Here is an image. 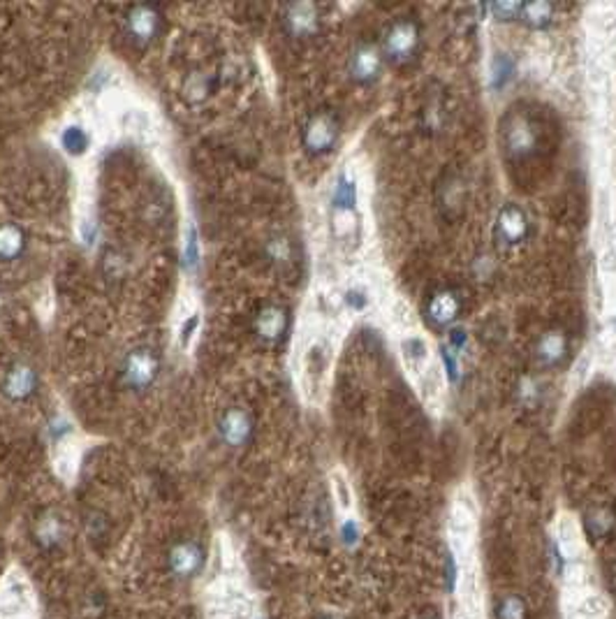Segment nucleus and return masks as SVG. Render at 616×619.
<instances>
[{
  "instance_id": "1",
  "label": "nucleus",
  "mask_w": 616,
  "mask_h": 619,
  "mask_svg": "<svg viewBox=\"0 0 616 619\" xmlns=\"http://www.w3.org/2000/svg\"><path fill=\"white\" fill-rule=\"evenodd\" d=\"M160 376V355L153 348H133L118 367V383L128 392H146Z\"/></svg>"
},
{
  "instance_id": "2",
  "label": "nucleus",
  "mask_w": 616,
  "mask_h": 619,
  "mask_svg": "<svg viewBox=\"0 0 616 619\" xmlns=\"http://www.w3.org/2000/svg\"><path fill=\"white\" fill-rule=\"evenodd\" d=\"M500 142H503V151L510 159H529L538 149V130L526 114L510 111L503 121Z\"/></svg>"
},
{
  "instance_id": "3",
  "label": "nucleus",
  "mask_w": 616,
  "mask_h": 619,
  "mask_svg": "<svg viewBox=\"0 0 616 619\" xmlns=\"http://www.w3.org/2000/svg\"><path fill=\"white\" fill-rule=\"evenodd\" d=\"M338 121L332 111H315L302 130V144L311 156H325L334 151L338 142Z\"/></svg>"
},
{
  "instance_id": "4",
  "label": "nucleus",
  "mask_w": 616,
  "mask_h": 619,
  "mask_svg": "<svg viewBox=\"0 0 616 619\" xmlns=\"http://www.w3.org/2000/svg\"><path fill=\"white\" fill-rule=\"evenodd\" d=\"M163 29V14L156 5H134L126 14V36L133 45L149 47Z\"/></svg>"
},
{
  "instance_id": "5",
  "label": "nucleus",
  "mask_w": 616,
  "mask_h": 619,
  "mask_svg": "<svg viewBox=\"0 0 616 619\" xmlns=\"http://www.w3.org/2000/svg\"><path fill=\"white\" fill-rule=\"evenodd\" d=\"M419 47V29L413 21H396L387 29L383 40L385 59L394 63H408L417 53Z\"/></svg>"
},
{
  "instance_id": "6",
  "label": "nucleus",
  "mask_w": 616,
  "mask_h": 619,
  "mask_svg": "<svg viewBox=\"0 0 616 619\" xmlns=\"http://www.w3.org/2000/svg\"><path fill=\"white\" fill-rule=\"evenodd\" d=\"M253 432H255V420L244 406H230L218 418V436L230 448H244L246 444H250Z\"/></svg>"
},
{
  "instance_id": "7",
  "label": "nucleus",
  "mask_w": 616,
  "mask_h": 619,
  "mask_svg": "<svg viewBox=\"0 0 616 619\" xmlns=\"http://www.w3.org/2000/svg\"><path fill=\"white\" fill-rule=\"evenodd\" d=\"M0 392L10 402H26L37 392V371L33 364L17 360L5 369V374L0 379Z\"/></svg>"
},
{
  "instance_id": "8",
  "label": "nucleus",
  "mask_w": 616,
  "mask_h": 619,
  "mask_svg": "<svg viewBox=\"0 0 616 619\" xmlns=\"http://www.w3.org/2000/svg\"><path fill=\"white\" fill-rule=\"evenodd\" d=\"M290 328V311L280 304H264L253 316V334L264 344H279Z\"/></svg>"
},
{
  "instance_id": "9",
  "label": "nucleus",
  "mask_w": 616,
  "mask_h": 619,
  "mask_svg": "<svg viewBox=\"0 0 616 619\" xmlns=\"http://www.w3.org/2000/svg\"><path fill=\"white\" fill-rule=\"evenodd\" d=\"M320 10L313 3H292L283 10V29L296 40H308L320 30Z\"/></svg>"
},
{
  "instance_id": "10",
  "label": "nucleus",
  "mask_w": 616,
  "mask_h": 619,
  "mask_svg": "<svg viewBox=\"0 0 616 619\" xmlns=\"http://www.w3.org/2000/svg\"><path fill=\"white\" fill-rule=\"evenodd\" d=\"M529 216L526 211L517 205H506L498 211L494 223V234L498 244L503 246H519L529 237Z\"/></svg>"
},
{
  "instance_id": "11",
  "label": "nucleus",
  "mask_w": 616,
  "mask_h": 619,
  "mask_svg": "<svg viewBox=\"0 0 616 619\" xmlns=\"http://www.w3.org/2000/svg\"><path fill=\"white\" fill-rule=\"evenodd\" d=\"M167 566L179 580L195 578L204 566V548L198 541H179L169 548Z\"/></svg>"
},
{
  "instance_id": "12",
  "label": "nucleus",
  "mask_w": 616,
  "mask_h": 619,
  "mask_svg": "<svg viewBox=\"0 0 616 619\" xmlns=\"http://www.w3.org/2000/svg\"><path fill=\"white\" fill-rule=\"evenodd\" d=\"M383 52L378 47H373L369 42L360 45V47L353 52L348 61V72L350 77L355 79L357 84H371L378 79V75L383 72Z\"/></svg>"
},
{
  "instance_id": "13",
  "label": "nucleus",
  "mask_w": 616,
  "mask_h": 619,
  "mask_svg": "<svg viewBox=\"0 0 616 619\" xmlns=\"http://www.w3.org/2000/svg\"><path fill=\"white\" fill-rule=\"evenodd\" d=\"M461 314V297L454 290H441L429 299L426 318L436 328H450Z\"/></svg>"
},
{
  "instance_id": "14",
  "label": "nucleus",
  "mask_w": 616,
  "mask_h": 619,
  "mask_svg": "<svg viewBox=\"0 0 616 619\" xmlns=\"http://www.w3.org/2000/svg\"><path fill=\"white\" fill-rule=\"evenodd\" d=\"M568 339L563 332L552 330V332L542 334L538 344H535V362L545 369H554L563 362L568 357Z\"/></svg>"
},
{
  "instance_id": "15",
  "label": "nucleus",
  "mask_w": 616,
  "mask_h": 619,
  "mask_svg": "<svg viewBox=\"0 0 616 619\" xmlns=\"http://www.w3.org/2000/svg\"><path fill=\"white\" fill-rule=\"evenodd\" d=\"M28 248V232L17 223L0 225V263H14Z\"/></svg>"
},
{
  "instance_id": "16",
  "label": "nucleus",
  "mask_w": 616,
  "mask_h": 619,
  "mask_svg": "<svg viewBox=\"0 0 616 619\" xmlns=\"http://www.w3.org/2000/svg\"><path fill=\"white\" fill-rule=\"evenodd\" d=\"M215 86H218V77L207 70H195L183 82V98L190 105H202L215 94Z\"/></svg>"
},
{
  "instance_id": "17",
  "label": "nucleus",
  "mask_w": 616,
  "mask_h": 619,
  "mask_svg": "<svg viewBox=\"0 0 616 619\" xmlns=\"http://www.w3.org/2000/svg\"><path fill=\"white\" fill-rule=\"evenodd\" d=\"M584 532L591 541H603L612 533V529L616 526V517L607 506H591V509L584 510Z\"/></svg>"
},
{
  "instance_id": "18",
  "label": "nucleus",
  "mask_w": 616,
  "mask_h": 619,
  "mask_svg": "<svg viewBox=\"0 0 616 619\" xmlns=\"http://www.w3.org/2000/svg\"><path fill=\"white\" fill-rule=\"evenodd\" d=\"M33 533H36V541L42 545V548H56V545L63 541V533H65V526L63 520H61L56 513H42L40 517H37L36 522V529H33Z\"/></svg>"
},
{
  "instance_id": "19",
  "label": "nucleus",
  "mask_w": 616,
  "mask_h": 619,
  "mask_svg": "<svg viewBox=\"0 0 616 619\" xmlns=\"http://www.w3.org/2000/svg\"><path fill=\"white\" fill-rule=\"evenodd\" d=\"M519 19L531 29H547L554 19V5H549V3H526V5H522Z\"/></svg>"
},
{
  "instance_id": "20",
  "label": "nucleus",
  "mask_w": 616,
  "mask_h": 619,
  "mask_svg": "<svg viewBox=\"0 0 616 619\" xmlns=\"http://www.w3.org/2000/svg\"><path fill=\"white\" fill-rule=\"evenodd\" d=\"M264 256L269 257V263L279 265V267H283V265H290L292 263V241L285 237V234H276V237H272V240L267 241V246H264Z\"/></svg>"
},
{
  "instance_id": "21",
  "label": "nucleus",
  "mask_w": 616,
  "mask_h": 619,
  "mask_svg": "<svg viewBox=\"0 0 616 619\" xmlns=\"http://www.w3.org/2000/svg\"><path fill=\"white\" fill-rule=\"evenodd\" d=\"M334 209L338 211H355L357 202V188L355 182H350L348 176H341L334 188Z\"/></svg>"
},
{
  "instance_id": "22",
  "label": "nucleus",
  "mask_w": 616,
  "mask_h": 619,
  "mask_svg": "<svg viewBox=\"0 0 616 619\" xmlns=\"http://www.w3.org/2000/svg\"><path fill=\"white\" fill-rule=\"evenodd\" d=\"M332 232H334V237H336V240H341V241L350 240V237H355V232H357L355 211H338V209H334Z\"/></svg>"
},
{
  "instance_id": "23",
  "label": "nucleus",
  "mask_w": 616,
  "mask_h": 619,
  "mask_svg": "<svg viewBox=\"0 0 616 619\" xmlns=\"http://www.w3.org/2000/svg\"><path fill=\"white\" fill-rule=\"evenodd\" d=\"M529 607L519 596H506L496 603V619H526Z\"/></svg>"
},
{
  "instance_id": "24",
  "label": "nucleus",
  "mask_w": 616,
  "mask_h": 619,
  "mask_svg": "<svg viewBox=\"0 0 616 619\" xmlns=\"http://www.w3.org/2000/svg\"><path fill=\"white\" fill-rule=\"evenodd\" d=\"M491 86L494 88H503L507 82H510L512 72H515V65H512V59L507 53H496L494 61H491Z\"/></svg>"
},
{
  "instance_id": "25",
  "label": "nucleus",
  "mask_w": 616,
  "mask_h": 619,
  "mask_svg": "<svg viewBox=\"0 0 616 619\" xmlns=\"http://www.w3.org/2000/svg\"><path fill=\"white\" fill-rule=\"evenodd\" d=\"M593 33L603 40H614L616 36V14L610 10H598L591 14Z\"/></svg>"
},
{
  "instance_id": "26",
  "label": "nucleus",
  "mask_w": 616,
  "mask_h": 619,
  "mask_svg": "<svg viewBox=\"0 0 616 619\" xmlns=\"http://www.w3.org/2000/svg\"><path fill=\"white\" fill-rule=\"evenodd\" d=\"M63 146H65V151L72 153V156H82L88 146L86 130H84L82 126H70V128H65Z\"/></svg>"
},
{
  "instance_id": "27",
  "label": "nucleus",
  "mask_w": 616,
  "mask_h": 619,
  "mask_svg": "<svg viewBox=\"0 0 616 619\" xmlns=\"http://www.w3.org/2000/svg\"><path fill=\"white\" fill-rule=\"evenodd\" d=\"M519 395H522L523 406H535V403L540 402V386L533 379H523Z\"/></svg>"
},
{
  "instance_id": "28",
  "label": "nucleus",
  "mask_w": 616,
  "mask_h": 619,
  "mask_svg": "<svg viewBox=\"0 0 616 619\" xmlns=\"http://www.w3.org/2000/svg\"><path fill=\"white\" fill-rule=\"evenodd\" d=\"M491 12L498 21H510V19L519 17L522 5H517V3H496V5H491Z\"/></svg>"
},
{
  "instance_id": "29",
  "label": "nucleus",
  "mask_w": 616,
  "mask_h": 619,
  "mask_svg": "<svg viewBox=\"0 0 616 619\" xmlns=\"http://www.w3.org/2000/svg\"><path fill=\"white\" fill-rule=\"evenodd\" d=\"M600 267H603V272H607V274H614L616 272V248H607V251L603 253V257H600Z\"/></svg>"
},
{
  "instance_id": "30",
  "label": "nucleus",
  "mask_w": 616,
  "mask_h": 619,
  "mask_svg": "<svg viewBox=\"0 0 616 619\" xmlns=\"http://www.w3.org/2000/svg\"><path fill=\"white\" fill-rule=\"evenodd\" d=\"M454 582H457V564H454V557L448 555V559H445V584H448V590H454Z\"/></svg>"
},
{
  "instance_id": "31",
  "label": "nucleus",
  "mask_w": 616,
  "mask_h": 619,
  "mask_svg": "<svg viewBox=\"0 0 616 619\" xmlns=\"http://www.w3.org/2000/svg\"><path fill=\"white\" fill-rule=\"evenodd\" d=\"M183 260H186L188 267L198 263V241H195V232H190V240H188L186 253H183Z\"/></svg>"
},
{
  "instance_id": "32",
  "label": "nucleus",
  "mask_w": 616,
  "mask_h": 619,
  "mask_svg": "<svg viewBox=\"0 0 616 619\" xmlns=\"http://www.w3.org/2000/svg\"><path fill=\"white\" fill-rule=\"evenodd\" d=\"M341 533H344V541H345V543H348V545L355 543L357 536H360V532H357V525H355V522H345V525H344V532H341Z\"/></svg>"
},
{
  "instance_id": "33",
  "label": "nucleus",
  "mask_w": 616,
  "mask_h": 619,
  "mask_svg": "<svg viewBox=\"0 0 616 619\" xmlns=\"http://www.w3.org/2000/svg\"><path fill=\"white\" fill-rule=\"evenodd\" d=\"M607 578H610L612 590L616 591V561H614V564H612V566H610V575H607Z\"/></svg>"
},
{
  "instance_id": "34",
  "label": "nucleus",
  "mask_w": 616,
  "mask_h": 619,
  "mask_svg": "<svg viewBox=\"0 0 616 619\" xmlns=\"http://www.w3.org/2000/svg\"><path fill=\"white\" fill-rule=\"evenodd\" d=\"M318 619H341V617H336V615H322V617Z\"/></svg>"
},
{
  "instance_id": "35",
  "label": "nucleus",
  "mask_w": 616,
  "mask_h": 619,
  "mask_svg": "<svg viewBox=\"0 0 616 619\" xmlns=\"http://www.w3.org/2000/svg\"><path fill=\"white\" fill-rule=\"evenodd\" d=\"M612 330H614V332H616V316L612 318Z\"/></svg>"
}]
</instances>
